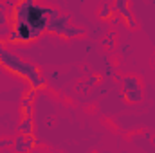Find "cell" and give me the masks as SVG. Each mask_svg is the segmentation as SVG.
I'll return each instance as SVG.
<instances>
[{
	"mask_svg": "<svg viewBox=\"0 0 155 153\" xmlns=\"http://www.w3.org/2000/svg\"><path fill=\"white\" fill-rule=\"evenodd\" d=\"M112 40H114V34H108V38L103 40V41H105L103 45H108V47H112V45H114V43H112Z\"/></svg>",
	"mask_w": 155,
	"mask_h": 153,
	"instance_id": "12",
	"label": "cell"
},
{
	"mask_svg": "<svg viewBox=\"0 0 155 153\" xmlns=\"http://www.w3.org/2000/svg\"><path fill=\"white\" fill-rule=\"evenodd\" d=\"M69 22H71V16H69V15H58V16H54V18L49 20L47 31L52 33V34L63 36V33H65L67 27H69Z\"/></svg>",
	"mask_w": 155,
	"mask_h": 153,
	"instance_id": "4",
	"label": "cell"
},
{
	"mask_svg": "<svg viewBox=\"0 0 155 153\" xmlns=\"http://www.w3.org/2000/svg\"><path fill=\"white\" fill-rule=\"evenodd\" d=\"M33 114H35L33 103L27 101V99H22V103H20V115H22V119H29V117H33Z\"/></svg>",
	"mask_w": 155,
	"mask_h": 153,
	"instance_id": "8",
	"label": "cell"
},
{
	"mask_svg": "<svg viewBox=\"0 0 155 153\" xmlns=\"http://www.w3.org/2000/svg\"><path fill=\"white\" fill-rule=\"evenodd\" d=\"M9 144H13L11 139H2V141H0V148H5V146H9Z\"/></svg>",
	"mask_w": 155,
	"mask_h": 153,
	"instance_id": "13",
	"label": "cell"
},
{
	"mask_svg": "<svg viewBox=\"0 0 155 153\" xmlns=\"http://www.w3.org/2000/svg\"><path fill=\"white\" fill-rule=\"evenodd\" d=\"M97 81H99V76H90L88 77V83H90V85H96Z\"/></svg>",
	"mask_w": 155,
	"mask_h": 153,
	"instance_id": "14",
	"label": "cell"
},
{
	"mask_svg": "<svg viewBox=\"0 0 155 153\" xmlns=\"http://www.w3.org/2000/svg\"><path fill=\"white\" fill-rule=\"evenodd\" d=\"M139 79L135 76H126L123 77V92H132V90H139Z\"/></svg>",
	"mask_w": 155,
	"mask_h": 153,
	"instance_id": "7",
	"label": "cell"
},
{
	"mask_svg": "<svg viewBox=\"0 0 155 153\" xmlns=\"http://www.w3.org/2000/svg\"><path fill=\"white\" fill-rule=\"evenodd\" d=\"M18 132L22 135H35V119L29 117V119H22L20 124H18Z\"/></svg>",
	"mask_w": 155,
	"mask_h": 153,
	"instance_id": "6",
	"label": "cell"
},
{
	"mask_svg": "<svg viewBox=\"0 0 155 153\" xmlns=\"http://www.w3.org/2000/svg\"><path fill=\"white\" fill-rule=\"evenodd\" d=\"M123 97L128 103H139V101H143V88L132 90V92H123Z\"/></svg>",
	"mask_w": 155,
	"mask_h": 153,
	"instance_id": "9",
	"label": "cell"
},
{
	"mask_svg": "<svg viewBox=\"0 0 155 153\" xmlns=\"http://www.w3.org/2000/svg\"><path fill=\"white\" fill-rule=\"evenodd\" d=\"M13 146H15V151L16 153H31L36 146H38V137L18 133V135L13 139Z\"/></svg>",
	"mask_w": 155,
	"mask_h": 153,
	"instance_id": "3",
	"label": "cell"
},
{
	"mask_svg": "<svg viewBox=\"0 0 155 153\" xmlns=\"http://www.w3.org/2000/svg\"><path fill=\"white\" fill-rule=\"evenodd\" d=\"M114 5H116L117 11L121 13V16H123V20L126 22V25H128L130 29H135V27H137V22H135L134 15H132V11H130V5H128V2H126V0H117Z\"/></svg>",
	"mask_w": 155,
	"mask_h": 153,
	"instance_id": "5",
	"label": "cell"
},
{
	"mask_svg": "<svg viewBox=\"0 0 155 153\" xmlns=\"http://www.w3.org/2000/svg\"><path fill=\"white\" fill-rule=\"evenodd\" d=\"M61 15L56 7L43 5L35 0H20L11 7V31L7 43L11 45H29L40 38L49 25V20Z\"/></svg>",
	"mask_w": 155,
	"mask_h": 153,
	"instance_id": "1",
	"label": "cell"
},
{
	"mask_svg": "<svg viewBox=\"0 0 155 153\" xmlns=\"http://www.w3.org/2000/svg\"><path fill=\"white\" fill-rule=\"evenodd\" d=\"M121 50H123V54H128V50H130L128 43H123V45H121Z\"/></svg>",
	"mask_w": 155,
	"mask_h": 153,
	"instance_id": "15",
	"label": "cell"
},
{
	"mask_svg": "<svg viewBox=\"0 0 155 153\" xmlns=\"http://www.w3.org/2000/svg\"><path fill=\"white\" fill-rule=\"evenodd\" d=\"M0 65H2L5 70H9L11 74L27 79V83L31 85V88H35V90H38V92L47 86V81H45V77L40 74L38 67H35V65L24 61L20 56H16V54L11 52L9 49H4V50H2V54H0Z\"/></svg>",
	"mask_w": 155,
	"mask_h": 153,
	"instance_id": "2",
	"label": "cell"
},
{
	"mask_svg": "<svg viewBox=\"0 0 155 153\" xmlns=\"http://www.w3.org/2000/svg\"><path fill=\"white\" fill-rule=\"evenodd\" d=\"M85 33V29H81V27H72V25H69L67 27V31L63 33V36L65 38H74V36H81Z\"/></svg>",
	"mask_w": 155,
	"mask_h": 153,
	"instance_id": "10",
	"label": "cell"
},
{
	"mask_svg": "<svg viewBox=\"0 0 155 153\" xmlns=\"http://www.w3.org/2000/svg\"><path fill=\"white\" fill-rule=\"evenodd\" d=\"M4 43H5V41H4V40H0V54H2V50L5 49V45H4Z\"/></svg>",
	"mask_w": 155,
	"mask_h": 153,
	"instance_id": "16",
	"label": "cell"
},
{
	"mask_svg": "<svg viewBox=\"0 0 155 153\" xmlns=\"http://www.w3.org/2000/svg\"><path fill=\"white\" fill-rule=\"evenodd\" d=\"M112 15H114V13H112V4H107V2H105V4L101 5V9H99V16H101L103 20H108V18H112Z\"/></svg>",
	"mask_w": 155,
	"mask_h": 153,
	"instance_id": "11",
	"label": "cell"
}]
</instances>
